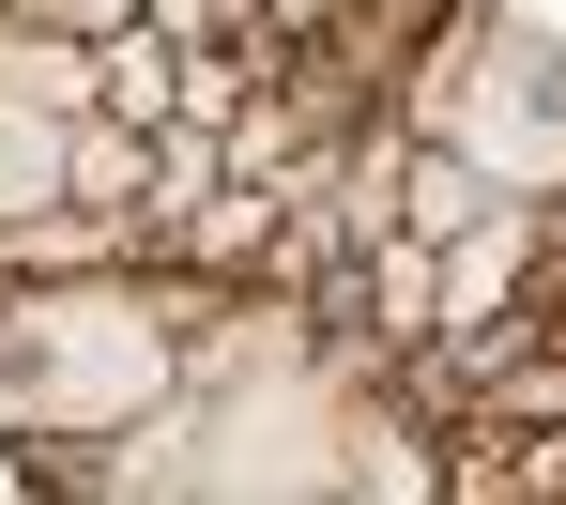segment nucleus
<instances>
[{"label": "nucleus", "instance_id": "obj_3", "mask_svg": "<svg viewBox=\"0 0 566 505\" xmlns=\"http://www.w3.org/2000/svg\"><path fill=\"white\" fill-rule=\"evenodd\" d=\"M46 200H77V107L0 77V214H46Z\"/></svg>", "mask_w": 566, "mask_h": 505}, {"label": "nucleus", "instance_id": "obj_1", "mask_svg": "<svg viewBox=\"0 0 566 505\" xmlns=\"http://www.w3.org/2000/svg\"><path fill=\"white\" fill-rule=\"evenodd\" d=\"M214 292L230 276H199L169 245L62 261V276H0V444H15V475H62L77 444L138 429L154 399H185Z\"/></svg>", "mask_w": 566, "mask_h": 505}, {"label": "nucleus", "instance_id": "obj_2", "mask_svg": "<svg viewBox=\"0 0 566 505\" xmlns=\"http://www.w3.org/2000/svg\"><path fill=\"white\" fill-rule=\"evenodd\" d=\"M382 107L413 138H460L505 200H552L566 185V31H536L521 0H444Z\"/></svg>", "mask_w": 566, "mask_h": 505}]
</instances>
